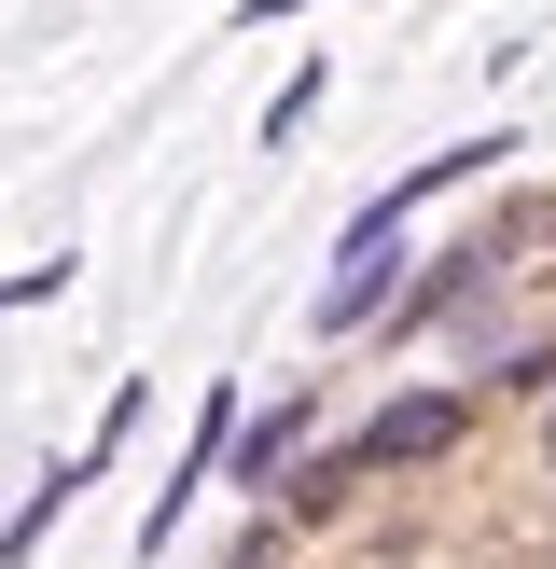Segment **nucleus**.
I'll list each match as a JSON object with an SVG mask.
<instances>
[{"label": "nucleus", "instance_id": "obj_1", "mask_svg": "<svg viewBox=\"0 0 556 569\" xmlns=\"http://www.w3.org/2000/svg\"><path fill=\"white\" fill-rule=\"evenodd\" d=\"M473 403H487V389H389V403L361 417L348 445H320V459L292 472V515H334V500H348V487H376V472L459 459V445H473Z\"/></svg>", "mask_w": 556, "mask_h": 569}, {"label": "nucleus", "instance_id": "obj_2", "mask_svg": "<svg viewBox=\"0 0 556 569\" xmlns=\"http://www.w3.org/2000/svg\"><path fill=\"white\" fill-rule=\"evenodd\" d=\"M139 417H153V389H139V376H126V389H111V403H98V431H83V445H70V459H56V472H42V487H28V500H14V515H0V569H28V556H42V528H56V515H70V500H83V487H98V472H111V459H126V431H139Z\"/></svg>", "mask_w": 556, "mask_h": 569}, {"label": "nucleus", "instance_id": "obj_3", "mask_svg": "<svg viewBox=\"0 0 556 569\" xmlns=\"http://www.w3.org/2000/svg\"><path fill=\"white\" fill-rule=\"evenodd\" d=\"M389 264H404V222L361 194V209H348V250H334V278H320V333H361V320H376Z\"/></svg>", "mask_w": 556, "mask_h": 569}, {"label": "nucleus", "instance_id": "obj_4", "mask_svg": "<svg viewBox=\"0 0 556 569\" xmlns=\"http://www.w3.org/2000/svg\"><path fill=\"white\" fill-rule=\"evenodd\" d=\"M306 431H320V389L292 376V389H278V403L237 431V487H278V472H306Z\"/></svg>", "mask_w": 556, "mask_h": 569}, {"label": "nucleus", "instance_id": "obj_5", "mask_svg": "<svg viewBox=\"0 0 556 569\" xmlns=\"http://www.w3.org/2000/svg\"><path fill=\"white\" fill-rule=\"evenodd\" d=\"M500 153H528V139H515V126H487V139H445V153H417V167H404V181H389V194H376V209H389V222H404V209H417V194H445V181H487V167H500Z\"/></svg>", "mask_w": 556, "mask_h": 569}, {"label": "nucleus", "instance_id": "obj_6", "mask_svg": "<svg viewBox=\"0 0 556 569\" xmlns=\"http://www.w3.org/2000/svg\"><path fill=\"white\" fill-rule=\"evenodd\" d=\"M487 403H556V333H543V348H500V361H487Z\"/></svg>", "mask_w": 556, "mask_h": 569}, {"label": "nucleus", "instance_id": "obj_7", "mask_svg": "<svg viewBox=\"0 0 556 569\" xmlns=\"http://www.w3.org/2000/svg\"><path fill=\"white\" fill-rule=\"evenodd\" d=\"M70 292V250H56V264H0V320H14V306H56Z\"/></svg>", "mask_w": 556, "mask_h": 569}, {"label": "nucleus", "instance_id": "obj_8", "mask_svg": "<svg viewBox=\"0 0 556 569\" xmlns=\"http://www.w3.org/2000/svg\"><path fill=\"white\" fill-rule=\"evenodd\" d=\"M278 14H306V0H237V28H278Z\"/></svg>", "mask_w": 556, "mask_h": 569}, {"label": "nucleus", "instance_id": "obj_9", "mask_svg": "<svg viewBox=\"0 0 556 569\" xmlns=\"http://www.w3.org/2000/svg\"><path fill=\"white\" fill-rule=\"evenodd\" d=\"M543 472H556V403H543Z\"/></svg>", "mask_w": 556, "mask_h": 569}, {"label": "nucleus", "instance_id": "obj_10", "mask_svg": "<svg viewBox=\"0 0 556 569\" xmlns=\"http://www.w3.org/2000/svg\"><path fill=\"white\" fill-rule=\"evenodd\" d=\"M237 569H265V542H237Z\"/></svg>", "mask_w": 556, "mask_h": 569}]
</instances>
